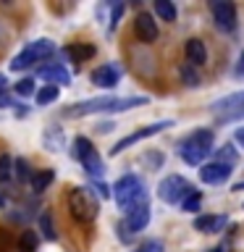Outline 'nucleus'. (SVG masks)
Masks as SVG:
<instances>
[{
  "instance_id": "1",
  "label": "nucleus",
  "mask_w": 244,
  "mask_h": 252,
  "mask_svg": "<svg viewBox=\"0 0 244 252\" xmlns=\"http://www.w3.org/2000/svg\"><path fill=\"white\" fill-rule=\"evenodd\" d=\"M147 97H97V100H84L63 110V116H90V113H121V110L147 105Z\"/></svg>"
},
{
  "instance_id": "2",
  "label": "nucleus",
  "mask_w": 244,
  "mask_h": 252,
  "mask_svg": "<svg viewBox=\"0 0 244 252\" xmlns=\"http://www.w3.org/2000/svg\"><path fill=\"white\" fill-rule=\"evenodd\" d=\"M113 200L123 213H131L134 208L147 205V192H145L142 179L134 176V173H126L123 179H118L116 187H113Z\"/></svg>"
},
{
  "instance_id": "3",
  "label": "nucleus",
  "mask_w": 244,
  "mask_h": 252,
  "mask_svg": "<svg viewBox=\"0 0 244 252\" xmlns=\"http://www.w3.org/2000/svg\"><path fill=\"white\" fill-rule=\"evenodd\" d=\"M66 202H68V213L79 220V223H92V220L97 218V213H100L97 194H94L92 189H87V187H74L68 192Z\"/></svg>"
},
{
  "instance_id": "4",
  "label": "nucleus",
  "mask_w": 244,
  "mask_h": 252,
  "mask_svg": "<svg viewBox=\"0 0 244 252\" xmlns=\"http://www.w3.org/2000/svg\"><path fill=\"white\" fill-rule=\"evenodd\" d=\"M210 153H213V131L210 129H197L186 139H181V145H179V155L189 165H202V160Z\"/></svg>"
},
{
  "instance_id": "5",
  "label": "nucleus",
  "mask_w": 244,
  "mask_h": 252,
  "mask_svg": "<svg viewBox=\"0 0 244 252\" xmlns=\"http://www.w3.org/2000/svg\"><path fill=\"white\" fill-rule=\"evenodd\" d=\"M53 53H55V42H50V39H37V42H29L11 61V68L13 71H24V68L34 66V63H39V61H47Z\"/></svg>"
},
{
  "instance_id": "6",
  "label": "nucleus",
  "mask_w": 244,
  "mask_h": 252,
  "mask_svg": "<svg viewBox=\"0 0 244 252\" xmlns=\"http://www.w3.org/2000/svg\"><path fill=\"white\" fill-rule=\"evenodd\" d=\"M192 192H194L192 184H189L184 176H179V173L165 176L160 181V187H157V197H160L163 202H168V205H181Z\"/></svg>"
},
{
  "instance_id": "7",
  "label": "nucleus",
  "mask_w": 244,
  "mask_h": 252,
  "mask_svg": "<svg viewBox=\"0 0 244 252\" xmlns=\"http://www.w3.org/2000/svg\"><path fill=\"white\" fill-rule=\"evenodd\" d=\"M213 19L223 32H234L236 29V5L231 0H213L210 3Z\"/></svg>"
},
{
  "instance_id": "8",
  "label": "nucleus",
  "mask_w": 244,
  "mask_h": 252,
  "mask_svg": "<svg viewBox=\"0 0 244 252\" xmlns=\"http://www.w3.org/2000/svg\"><path fill=\"white\" fill-rule=\"evenodd\" d=\"M168 126H173V121H157V124H150V126H145V129L134 131V134H129V137H123V139H118L116 145H113V150H110V155L123 153L126 147H131V145H134V142L147 139V137H152V134H160L163 129H168Z\"/></svg>"
},
{
  "instance_id": "9",
  "label": "nucleus",
  "mask_w": 244,
  "mask_h": 252,
  "mask_svg": "<svg viewBox=\"0 0 244 252\" xmlns=\"http://www.w3.org/2000/svg\"><path fill=\"white\" fill-rule=\"evenodd\" d=\"M147 223H150V208H147V205H142V208H134L131 213H126L123 220H121V226H118V231H123V239H129L131 234L142 231Z\"/></svg>"
},
{
  "instance_id": "10",
  "label": "nucleus",
  "mask_w": 244,
  "mask_h": 252,
  "mask_svg": "<svg viewBox=\"0 0 244 252\" xmlns=\"http://www.w3.org/2000/svg\"><path fill=\"white\" fill-rule=\"evenodd\" d=\"M231 165L228 163H202L200 168V179L205 181V184H223V181L231 179Z\"/></svg>"
},
{
  "instance_id": "11",
  "label": "nucleus",
  "mask_w": 244,
  "mask_h": 252,
  "mask_svg": "<svg viewBox=\"0 0 244 252\" xmlns=\"http://www.w3.org/2000/svg\"><path fill=\"white\" fill-rule=\"evenodd\" d=\"M118 79H121V66H116V63H102L92 71V82L102 87V90H110V87L118 84Z\"/></svg>"
},
{
  "instance_id": "12",
  "label": "nucleus",
  "mask_w": 244,
  "mask_h": 252,
  "mask_svg": "<svg viewBox=\"0 0 244 252\" xmlns=\"http://www.w3.org/2000/svg\"><path fill=\"white\" fill-rule=\"evenodd\" d=\"M134 34L139 37V42H155L157 39V24L150 13H137V19H134Z\"/></svg>"
},
{
  "instance_id": "13",
  "label": "nucleus",
  "mask_w": 244,
  "mask_h": 252,
  "mask_svg": "<svg viewBox=\"0 0 244 252\" xmlns=\"http://www.w3.org/2000/svg\"><path fill=\"white\" fill-rule=\"evenodd\" d=\"M184 55H186V63L189 66H205L208 63V47H205V42L200 37H192L186 42V47H184Z\"/></svg>"
},
{
  "instance_id": "14",
  "label": "nucleus",
  "mask_w": 244,
  "mask_h": 252,
  "mask_svg": "<svg viewBox=\"0 0 244 252\" xmlns=\"http://www.w3.org/2000/svg\"><path fill=\"white\" fill-rule=\"evenodd\" d=\"M37 76L39 79H47L50 84H68L71 82V76H68V71L61 66V63H50V66H42L37 71Z\"/></svg>"
},
{
  "instance_id": "15",
  "label": "nucleus",
  "mask_w": 244,
  "mask_h": 252,
  "mask_svg": "<svg viewBox=\"0 0 244 252\" xmlns=\"http://www.w3.org/2000/svg\"><path fill=\"white\" fill-rule=\"evenodd\" d=\"M244 108V92H234V94H226L223 100H218L215 105H213V113H236V110Z\"/></svg>"
},
{
  "instance_id": "16",
  "label": "nucleus",
  "mask_w": 244,
  "mask_h": 252,
  "mask_svg": "<svg viewBox=\"0 0 244 252\" xmlns=\"http://www.w3.org/2000/svg\"><path fill=\"white\" fill-rule=\"evenodd\" d=\"M226 226V216H197L194 218V228L202 234H218Z\"/></svg>"
},
{
  "instance_id": "17",
  "label": "nucleus",
  "mask_w": 244,
  "mask_h": 252,
  "mask_svg": "<svg viewBox=\"0 0 244 252\" xmlns=\"http://www.w3.org/2000/svg\"><path fill=\"white\" fill-rule=\"evenodd\" d=\"M53 179H55V171H53V168L34 171V173H31V179H29V184H31V192H34V194H42L45 189L53 184Z\"/></svg>"
},
{
  "instance_id": "18",
  "label": "nucleus",
  "mask_w": 244,
  "mask_h": 252,
  "mask_svg": "<svg viewBox=\"0 0 244 252\" xmlns=\"http://www.w3.org/2000/svg\"><path fill=\"white\" fill-rule=\"evenodd\" d=\"M79 163H82V168H84L87 173H90L92 179H100L102 173H105V168H102V158L97 155V150H92V153H87V155H84Z\"/></svg>"
},
{
  "instance_id": "19",
  "label": "nucleus",
  "mask_w": 244,
  "mask_h": 252,
  "mask_svg": "<svg viewBox=\"0 0 244 252\" xmlns=\"http://www.w3.org/2000/svg\"><path fill=\"white\" fill-rule=\"evenodd\" d=\"M66 55H68L74 63H82V61H90L92 55H94V47H92V45H79V42H76V45L66 47Z\"/></svg>"
},
{
  "instance_id": "20",
  "label": "nucleus",
  "mask_w": 244,
  "mask_h": 252,
  "mask_svg": "<svg viewBox=\"0 0 244 252\" xmlns=\"http://www.w3.org/2000/svg\"><path fill=\"white\" fill-rule=\"evenodd\" d=\"M58 94H61V90L55 84H45V87H39L37 90V105H50V102H55L58 100Z\"/></svg>"
},
{
  "instance_id": "21",
  "label": "nucleus",
  "mask_w": 244,
  "mask_h": 252,
  "mask_svg": "<svg viewBox=\"0 0 244 252\" xmlns=\"http://www.w3.org/2000/svg\"><path fill=\"white\" fill-rule=\"evenodd\" d=\"M37 244H39V236L37 231L27 228L21 236H19V252H37Z\"/></svg>"
},
{
  "instance_id": "22",
  "label": "nucleus",
  "mask_w": 244,
  "mask_h": 252,
  "mask_svg": "<svg viewBox=\"0 0 244 252\" xmlns=\"http://www.w3.org/2000/svg\"><path fill=\"white\" fill-rule=\"evenodd\" d=\"M92 142L87 139V137H76L74 142H71V155L76 158V160H82V158L87 155V153H92Z\"/></svg>"
},
{
  "instance_id": "23",
  "label": "nucleus",
  "mask_w": 244,
  "mask_h": 252,
  "mask_svg": "<svg viewBox=\"0 0 244 252\" xmlns=\"http://www.w3.org/2000/svg\"><path fill=\"white\" fill-rule=\"evenodd\" d=\"M155 13L163 21H176V8H173L171 0H155Z\"/></svg>"
},
{
  "instance_id": "24",
  "label": "nucleus",
  "mask_w": 244,
  "mask_h": 252,
  "mask_svg": "<svg viewBox=\"0 0 244 252\" xmlns=\"http://www.w3.org/2000/svg\"><path fill=\"white\" fill-rule=\"evenodd\" d=\"M13 176V158L11 155H0V184H5V181H11Z\"/></svg>"
},
{
  "instance_id": "25",
  "label": "nucleus",
  "mask_w": 244,
  "mask_h": 252,
  "mask_svg": "<svg viewBox=\"0 0 244 252\" xmlns=\"http://www.w3.org/2000/svg\"><path fill=\"white\" fill-rule=\"evenodd\" d=\"M200 205H202V194H200V192H192L184 202H181V210H186V213H197V210H200Z\"/></svg>"
},
{
  "instance_id": "26",
  "label": "nucleus",
  "mask_w": 244,
  "mask_h": 252,
  "mask_svg": "<svg viewBox=\"0 0 244 252\" xmlns=\"http://www.w3.org/2000/svg\"><path fill=\"white\" fill-rule=\"evenodd\" d=\"M16 92L21 94V97H29V94H37V90H34V79H21L19 84H16Z\"/></svg>"
},
{
  "instance_id": "27",
  "label": "nucleus",
  "mask_w": 244,
  "mask_h": 252,
  "mask_svg": "<svg viewBox=\"0 0 244 252\" xmlns=\"http://www.w3.org/2000/svg\"><path fill=\"white\" fill-rule=\"evenodd\" d=\"M236 160V150H234V145H223L218 150V163H228L231 165Z\"/></svg>"
},
{
  "instance_id": "28",
  "label": "nucleus",
  "mask_w": 244,
  "mask_h": 252,
  "mask_svg": "<svg viewBox=\"0 0 244 252\" xmlns=\"http://www.w3.org/2000/svg\"><path fill=\"white\" fill-rule=\"evenodd\" d=\"M134 252H165V247H163V242H157V239H147V242H142Z\"/></svg>"
},
{
  "instance_id": "29",
  "label": "nucleus",
  "mask_w": 244,
  "mask_h": 252,
  "mask_svg": "<svg viewBox=\"0 0 244 252\" xmlns=\"http://www.w3.org/2000/svg\"><path fill=\"white\" fill-rule=\"evenodd\" d=\"M39 228H42V234L47 236V239H55V231H53L50 213H42V216H39Z\"/></svg>"
},
{
  "instance_id": "30",
  "label": "nucleus",
  "mask_w": 244,
  "mask_h": 252,
  "mask_svg": "<svg viewBox=\"0 0 244 252\" xmlns=\"http://www.w3.org/2000/svg\"><path fill=\"white\" fill-rule=\"evenodd\" d=\"M13 168H16V176H19V179H31L29 165H27V160H24V158H16V160H13Z\"/></svg>"
},
{
  "instance_id": "31",
  "label": "nucleus",
  "mask_w": 244,
  "mask_h": 252,
  "mask_svg": "<svg viewBox=\"0 0 244 252\" xmlns=\"http://www.w3.org/2000/svg\"><path fill=\"white\" fill-rule=\"evenodd\" d=\"M181 79H184V82H186L189 87H197V82H200V79H197V74L192 71V66H189V63H186V66H181Z\"/></svg>"
},
{
  "instance_id": "32",
  "label": "nucleus",
  "mask_w": 244,
  "mask_h": 252,
  "mask_svg": "<svg viewBox=\"0 0 244 252\" xmlns=\"http://www.w3.org/2000/svg\"><path fill=\"white\" fill-rule=\"evenodd\" d=\"M244 118V108L236 110V113H228V116H220V124H228V121H242Z\"/></svg>"
},
{
  "instance_id": "33",
  "label": "nucleus",
  "mask_w": 244,
  "mask_h": 252,
  "mask_svg": "<svg viewBox=\"0 0 244 252\" xmlns=\"http://www.w3.org/2000/svg\"><path fill=\"white\" fill-rule=\"evenodd\" d=\"M121 13H123V5L118 3V5L113 8V27H116V24H118V19H121Z\"/></svg>"
},
{
  "instance_id": "34",
  "label": "nucleus",
  "mask_w": 244,
  "mask_h": 252,
  "mask_svg": "<svg viewBox=\"0 0 244 252\" xmlns=\"http://www.w3.org/2000/svg\"><path fill=\"white\" fill-rule=\"evenodd\" d=\"M234 139H236V142H239V145L244 147V126H242V129H236V134H234Z\"/></svg>"
},
{
  "instance_id": "35",
  "label": "nucleus",
  "mask_w": 244,
  "mask_h": 252,
  "mask_svg": "<svg viewBox=\"0 0 244 252\" xmlns=\"http://www.w3.org/2000/svg\"><path fill=\"white\" fill-rule=\"evenodd\" d=\"M97 189H100V194H102V197H108V187L102 184V181H97Z\"/></svg>"
},
{
  "instance_id": "36",
  "label": "nucleus",
  "mask_w": 244,
  "mask_h": 252,
  "mask_svg": "<svg viewBox=\"0 0 244 252\" xmlns=\"http://www.w3.org/2000/svg\"><path fill=\"white\" fill-rule=\"evenodd\" d=\"M5 84H8V79H5L3 74H0V92H3V90H5Z\"/></svg>"
},
{
  "instance_id": "37",
  "label": "nucleus",
  "mask_w": 244,
  "mask_h": 252,
  "mask_svg": "<svg viewBox=\"0 0 244 252\" xmlns=\"http://www.w3.org/2000/svg\"><path fill=\"white\" fill-rule=\"evenodd\" d=\"M8 105H11V100H8V97H0V108H8Z\"/></svg>"
},
{
  "instance_id": "38",
  "label": "nucleus",
  "mask_w": 244,
  "mask_h": 252,
  "mask_svg": "<svg viewBox=\"0 0 244 252\" xmlns=\"http://www.w3.org/2000/svg\"><path fill=\"white\" fill-rule=\"evenodd\" d=\"M234 192H244V181H239V184H234Z\"/></svg>"
},
{
  "instance_id": "39",
  "label": "nucleus",
  "mask_w": 244,
  "mask_h": 252,
  "mask_svg": "<svg viewBox=\"0 0 244 252\" xmlns=\"http://www.w3.org/2000/svg\"><path fill=\"white\" fill-rule=\"evenodd\" d=\"M239 63H242V66H239V71H242V74H244V53H242V58H239Z\"/></svg>"
},
{
  "instance_id": "40",
  "label": "nucleus",
  "mask_w": 244,
  "mask_h": 252,
  "mask_svg": "<svg viewBox=\"0 0 244 252\" xmlns=\"http://www.w3.org/2000/svg\"><path fill=\"white\" fill-rule=\"evenodd\" d=\"M210 252H223V247H215V250H210Z\"/></svg>"
},
{
  "instance_id": "41",
  "label": "nucleus",
  "mask_w": 244,
  "mask_h": 252,
  "mask_svg": "<svg viewBox=\"0 0 244 252\" xmlns=\"http://www.w3.org/2000/svg\"><path fill=\"white\" fill-rule=\"evenodd\" d=\"M0 205H3V197H0Z\"/></svg>"
}]
</instances>
